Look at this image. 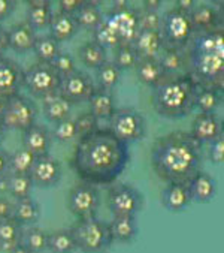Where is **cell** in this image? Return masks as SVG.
<instances>
[{
    "label": "cell",
    "instance_id": "cell-53",
    "mask_svg": "<svg viewBox=\"0 0 224 253\" xmlns=\"http://www.w3.org/2000/svg\"><path fill=\"white\" fill-rule=\"evenodd\" d=\"M142 3H144L142 8L147 9V11H151V12H158L161 5H163L161 0H144Z\"/></svg>",
    "mask_w": 224,
    "mask_h": 253
},
{
    "label": "cell",
    "instance_id": "cell-7",
    "mask_svg": "<svg viewBox=\"0 0 224 253\" xmlns=\"http://www.w3.org/2000/svg\"><path fill=\"white\" fill-rule=\"evenodd\" d=\"M106 204L114 217H136L145 206V199L136 187L120 183L109 187Z\"/></svg>",
    "mask_w": 224,
    "mask_h": 253
},
{
    "label": "cell",
    "instance_id": "cell-1",
    "mask_svg": "<svg viewBox=\"0 0 224 253\" xmlns=\"http://www.w3.org/2000/svg\"><path fill=\"white\" fill-rule=\"evenodd\" d=\"M130 161L129 144L120 141L108 127L81 136L72 156L78 177L93 186L114 184Z\"/></svg>",
    "mask_w": 224,
    "mask_h": 253
},
{
    "label": "cell",
    "instance_id": "cell-11",
    "mask_svg": "<svg viewBox=\"0 0 224 253\" xmlns=\"http://www.w3.org/2000/svg\"><path fill=\"white\" fill-rule=\"evenodd\" d=\"M68 206L71 213L78 220L96 217V213L100 206L99 189L84 181L75 184L69 192Z\"/></svg>",
    "mask_w": 224,
    "mask_h": 253
},
{
    "label": "cell",
    "instance_id": "cell-46",
    "mask_svg": "<svg viewBox=\"0 0 224 253\" xmlns=\"http://www.w3.org/2000/svg\"><path fill=\"white\" fill-rule=\"evenodd\" d=\"M75 123H76L78 138L90 135V133H93V132H96L99 129V120L88 111L78 116V119H75Z\"/></svg>",
    "mask_w": 224,
    "mask_h": 253
},
{
    "label": "cell",
    "instance_id": "cell-40",
    "mask_svg": "<svg viewBox=\"0 0 224 253\" xmlns=\"http://www.w3.org/2000/svg\"><path fill=\"white\" fill-rule=\"evenodd\" d=\"M33 183L29 175H12L9 174L6 178V192L17 199L32 198Z\"/></svg>",
    "mask_w": 224,
    "mask_h": 253
},
{
    "label": "cell",
    "instance_id": "cell-43",
    "mask_svg": "<svg viewBox=\"0 0 224 253\" xmlns=\"http://www.w3.org/2000/svg\"><path fill=\"white\" fill-rule=\"evenodd\" d=\"M93 35H94V42L96 43H99L100 46H103L106 51L108 49H117L118 46H120V41H118V38L115 36V33L112 32L103 21H102V24L93 32Z\"/></svg>",
    "mask_w": 224,
    "mask_h": 253
},
{
    "label": "cell",
    "instance_id": "cell-47",
    "mask_svg": "<svg viewBox=\"0 0 224 253\" xmlns=\"http://www.w3.org/2000/svg\"><path fill=\"white\" fill-rule=\"evenodd\" d=\"M208 159L215 165H223L224 164V133L220 135L212 142H209Z\"/></svg>",
    "mask_w": 224,
    "mask_h": 253
},
{
    "label": "cell",
    "instance_id": "cell-48",
    "mask_svg": "<svg viewBox=\"0 0 224 253\" xmlns=\"http://www.w3.org/2000/svg\"><path fill=\"white\" fill-rule=\"evenodd\" d=\"M82 3H84V0H60V2H59V8L60 9L59 11L62 14L74 17L79 11Z\"/></svg>",
    "mask_w": 224,
    "mask_h": 253
},
{
    "label": "cell",
    "instance_id": "cell-33",
    "mask_svg": "<svg viewBox=\"0 0 224 253\" xmlns=\"http://www.w3.org/2000/svg\"><path fill=\"white\" fill-rule=\"evenodd\" d=\"M78 56H79L81 63H84L90 69H97L108 60L106 49L103 46H100L99 43H96L94 41L85 42L78 49Z\"/></svg>",
    "mask_w": 224,
    "mask_h": 253
},
{
    "label": "cell",
    "instance_id": "cell-52",
    "mask_svg": "<svg viewBox=\"0 0 224 253\" xmlns=\"http://www.w3.org/2000/svg\"><path fill=\"white\" fill-rule=\"evenodd\" d=\"M196 5H197V3L194 2V0H178L175 8H178V9H181V11L190 14V12L196 8Z\"/></svg>",
    "mask_w": 224,
    "mask_h": 253
},
{
    "label": "cell",
    "instance_id": "cell-21",
    "mask_svg": "<svg viewBox=\"0 0 224 253\" xmlns=\"http://www.w3.org/2000/svg\"><path fill=\"white\" fill-rule=\"evenodd\" d=\"M132 46L135 49L138 59H158L163 49L161 35L160 32L139 30Z\"/></svg>",
    "mask_w": 224,
    "mask_h": 253
},
{
    "label": "cell",
    "instance_id": "cell-38",
    "mask_svg": "<svg viewBox=\"0 0 224 253\" xmlns=\"http://www.w3.org/2000/svg\"><path fill=\"white\" fill-rule=\"evenodd\" d=\"M21 244H24L32 253H43L48 246V232L36 225L23 228Z\"/></svg>",
    "mask_w": 224,
    "mask_h": 253
},
{
    "label": "cell",
    "instance_id": "cell-15",
    "mask_svg": "<svg viewBox=\"0 0 224 253\" xmlns=\"http://www.w3.org/2000/svg\"><path fill=\"white\" fill-rule=\"evenodd\" d=\"M24 84V69L9 57H0V97L9 99L20 93Z\"/></svg>",
    "mask_w": 224,
    "mask_h": 253
},
{
    "label": "cell",
    "instance_id": "cell-32",
    "mask_svg": "<svg viewBox=\"0 0 224 253\" xmlns=\"http://www.w3.org/2000/svg\"><path fill=\"white\" fill-rule=\"evenodd\" d=\"M158 62L166 75H184L186 74V56L184 51L172 48H163L158 56Z\"/></svg>",
    "mask_w": 224,
    "mask_h": 253
},
{
    "label": "cell",
    "instance_id": "cell-26",
    "mask_svg": "<svg viewBox=\"0 0 224 253\" xmlns=\"http://www.w3.org/2000/svg\"><path fill=\"white\" fill-rule=\"evenodd\" d=\"M108 226L112 241L123 243V244L132 243L139 232L136 217H114L108 223Z\"/></svg>",
    "mask_w": 224,
    "mask_h": 253
},
{
    "label": "cell",
    "instance_id": "cell-3",
    "mask_svg": "<svg viewBox=\"0 0 224 253\" xmlns=\"http://www.w3.org/2000/svg\"><path fill=\"white\" fill-rule=\"evenodd\" d=\"M184 56L186 75L197 87L224 91V27L194 33Z\"/></svg>",
    "mask_w": 224,
    "mask_h": 253
},
{
    "label": "cell",
    "instance_id": "cell-36",
    "mask_svg": "<svg viewBox=\"0 0 224 253\" xmlns=\"http://www.w3.org/2000/svg\"><path fill=\"white\" fill-rule=\"evenodd\" d=\"M33 53L37 57V63L51 65V62L60 53V43L57 41H54L49 35L36 36V41L33 45Z\"/></svg>",
    "mask_w": 224,
    "mask_h": 253
},
{
    "label": "cell",
    "instance_id": "cell-4",
    "mask_svg": "<svg viewBox=\"0 0 224 253\" xmlns=\"http://www.w3.org/2000/svg\"><path fill=\"white\" fill-rule=\"evenodd\" d=\"M197 85L188 75H166L152 88L151 102L154 111L163 119H181L196 111Z\"/></svg>",
    "mask_w": 224,
    "mask_h": 253
},
{
    "label": "cell",
    "instance_id": "cell-49",
    "mask_svg": "<svg viewBox=\"0 0 224 253\" xmlns=\"http://www.w3.org/2000/svg\"><path fill=\"white\" fill-rule=\"evenodd\" d=\"M9 153L0 147V183L5 181L9 175Z\"/></svg>",
    "mask_w": 224,
    "mask_h": 253
},
{
    "label": "cell",
    "instance_id": "cell-10",
    "mask_svg": "<svg viewBox=\"0 0 224 253\" xmlns=\"http://www.w3.org/2000/svg\"><path fill=\"white\" fill-rule=\"evenodd\" d=\"M37 117V107L32 99L23 96L21 93L6 99L5 111L2 116V123L5 129L20 130L24 132L30 126L36 123Z\"/></svg>",
    "mask_w": 224,
    "mask_h": 253
},
{
    "label": "cell",
    "instance_id": "cell-56",
    "mask_svg": "<svg viewBox=\"0 0 224 253\" xmlns=\"http://www.w3.org/2000/svg\"><path fill=\"white\" fill-rule=\"evenodd\" d=\"M5 135H6V129H5V126H3L2 120H0V144H2V141H3V138H5Z\"/></svg>",
    "mask_w": 224,
    "mask_h": 253
},
{
    "label": "cell",
    "instance_id": "cell-35",
    "mask_svg": "<svg viewBox=\"0 0 224 253\" xmlns=\"http://www.w3.org/2000/svg\"><path fill=\"white\" fill-rule=\"evenodd\" d=\"M121 80V71L109 60H106L100 68L96 69V88L112 91Z\"/></svg>",
    "mask_w": 224,
    "mask_h": 253
},
{
    "label": "cell",
    "instance_id": "cell-34",
    "mask_svg": "<svg viewBox=\"0 0 224 253\" xmlns=\"http://www.w3.org/2000/svg\"><path fill=\"white\" fill-rule=\"evenodd\" d=\"M46 250L49 253H75L76 244L69 229H57L48 234V246Z\"/></svg>",
    "mask_w": 224,
    "mask_h": 253
},
{
    "label": "cell",
    "instance_id": "cell-12",
    "mask_svg": "<svg viewBox=\"0 0 224 253\" xmlns=\"http://www.w3.org/2000/svg\"><path fill=\"white\" fill-rule=\"evenodd\" d=\"M103 23L115 33L120 45L132 46L139 33L138 9L132 6H127L121 11L111 9L103 15Z\"/></svg>",
    "mask_w": 224,
    "mask_h": 253
},
{
    "label": "cell",
    "instance_id": "cell-17",
    "mask_svg": "<svg viewBox=\"0 0 224 253\" xmlns=\"http://www.w3.org/2000/svg\"><path fill=\"white\" fill-rule=\"evenodd\" d=\"M190 20H191L194 33H203V32L223 29V14L220 12V9L208 3L196 5V8L190 12Z\"/></svg>",
    "mask_w": 224,
    "mask_h": 253
},
{
    "label": "cell",
    "instance_id": "cell-51",
    "mask_svg": "<svg viewBox=\"0 0 224 253\" xmlns=\"http://www.w3.org/2000/svg\"><path fill=\"white\" fill-rule=\"evenodd\" d=\"M12 213H14V202L0 196V220L12 219Z\"/></svg>",
    "mask_w": 224,
    "mask_h": 253
},
{
    "label": "cell",
    "instance_id": "cell-54",
    "mask_svg": "<svg viewBox=\"0 0 224 253\" xmlns=\"http://www.w3.org/2000/svg\"><path fill=\"white\" fill-rule=\"evenodd\" d=\"M8 49V36L6 30L0 24V57H3V53Z\"/></svg>",
    "mask_w": 224,
    "mask_h": 253
},
{
    "label": "cell",
    "instance_id": "cell-6",
    "mask_svg": "<svg viewBox=\"0 0 224 253\" xmlns=\"http://www.w3.org/2000/svg\"><path fill=\"white\" fill-rule=\"evenodd\" d=\"M160 35L163 41V48L184 51L194 35L190 14L178 8L169 9L161 17Z\"/></svg>",
    "mask_w": 224,
    "mask_h": 253
},
{
    "label": "cell",
    "instance_id": "cell-16",
    "mask_svg": "<svg viewBox=\"0 0 224 253\" xmlns=\"http://www.w3.org/2000/svg\"><path fill=\"white\" fill-rule=\"evenodd\" d=\"M223 133H224L223 120L217 114H202V113H197V116L194 117V120L191 123L190 135L197 142H200L202 145L212 142L214 139H217Z\"/></svg>",
    "mask_w": 224,
    "mask_h": 253
},
{
    "label": "cell",
    "instance_id": "cell-45",
    "mask_svg": "<svg viewBox=\"0 0 224 253\" xmlns=\"http://www.w3.org/2000/svg\"><path fill=\"white\" fill-rule=\"evenodd\" d=\"M51 66L60 77H66V75L72 74L74 71H76V65H75L74 57L68 53H62V51L51 62Z\"/></svg>",
    "mask_w": 224,
    "mask_h": 253
},
{
    "label": "cell",
    "instance_id": "cell-5",
    "mask_svg": "<svg viewBox=\"0 0 224 253\" xmlns=\"http://www.w3.org/2000/svg\"><path fill=\"white\" fill-rule=\"evenodd\" d=\"M76 250L81 253H106L114 244L108 222L97 217L76 220L71 228Z\"/></svg>",
    "mask_w": 224,
    "mask_h": 253
},
{
    "label": "cell",
    "instance_id": "cell-18",
    "mask_svg": "<svg viewBox=\"0 0 224 253\" xmlns=\"http://www.w3.org/2000/svg\"><path fill=\"white\" fill-rule=\"evenodd\" d=\"M51 139V132L45 126L37 123L23 132V147L30 151L35 158L49 155Z\"/></svg>",
    "mask_w": 224,
    "mask_h": 253
},
{
    "label": "cell",
    "instance_id": "cell-25",
    "mask_svg": "<svg viewBox=\"0 0 224 253\" xmlns=\"http://www.w3.org/2000/svg\"><path fill=\"white\" fill-rule=\"evenodd\" d=\"M135 71H136L138 80L144 85L151 87V88L157 87L166 78V74L158 59H139L135 66Z\"/></svg>",
    "mask_w": 224,
    "mask_h": 253
},
{
    "label": "cell",
    "instance_id": "cell-20",
    "mask_svg": "<svg viewBox=\"0 0 224 253\" xmlns=\"http://www.w3.org/2000/svg\"><path fill=\"white\" fill-rule=\"evenodd\" d=\"M161 204L171 213H181L191 204L187 184H167L161 190Z\"/></svg>",
    "mask_w": 224,
    "mask_h": 253
},
{
    "label": "cell",
    "instance_id": "cell-23",
    "mask_svg": "<svg viewBox=\"0 0 224 253\" xmlns=\"http://www.w3.org/2000/svg\"><path fill=\"white\" fill-rule=\"evenodd\" d=\"M52 8L49 0H29L26 23L36 32L49 27L52 18Z\"/></svg>",
    "mask_w": 224,
    "mask_h": 253
},
{
    "label": "cell",
    "instance_id": "cell-8",
    "mask_svg": "<svg viewBox=\"0 0 224 253\" xmlns=\"http://www.w3.org/2000/svg\"><path fill=\"white\" fill-rule=\"evenodd\" d=\"M120 141L130 144L145 138L147 135V120L135 108H120L115 110L109 119V127Z\"/></svg>",
    "mask_w": 224,
    "mask_h": 253
},
{
    "label": "cell",
    "instance_id": "cell-28",
    "mask_svg": "<svg viewBox=\"0 0 224 253\" xmlns=\"http://www.w3.org/2000/svg\"><path fill=\"white\" fill-rule=\"evenodd\" d=\"M40 217V209L39 204L33 198L26 199H17L14 202V213L12 219L23 228L35 226L36 222Z\"/></svg>",
    "mask_w": 224,
    "mask_h": 253
},
{
    "label": "cell",
    "instance_id": "cell-2",
    "mask_svg": "<svg viewBox=\"0 0 224 253\" xmlns=\"http://www.w3.org/2000/svg\"><path fill=\"white\" fill-rule=\"evenodd\" d=\"M202 144L186 130L161 135L151 147V167L167 184H188L202 171Z\"/></svg>",
    "mask_w": 224,
    "mask_h": 253
},
{
    "label": "cell",
    "instance_id": "cell-30",
    "mask_svg": "<svg viewBox=\"0 0 224 253\" xmlns=\"http://www.w3.org/2000/svg\"><path fill=\"white\" fill-rule=\"evenodd\" d=\"M71 108H72V105L66 99H63L60 94H54L51 97L43 99L42 111L48 122L57 125L71 117Z\"/></svg>",
    "mask_w": 224,
    "mask_h": 253
},
{
    "label": "cell",
    "instance_id": "cell-44",
    "mask_svg": "<svg viewBox=\"0 0 224 253\" xmlns=\"http://www.w3.org/2000/svg\"><path fill=\"white\" fill-rule=\"evenodd\" d=\"M138 21H139V30L160 32L161 15L158 12H151V11L141 8L138 9Z\"/></svg>",
    "mask_w": 224,
    "mask_h": 253
},
{
    "label": "cell",
    "instance_id": "cell-13",
    "mask_svg": "<svg viewBox=\"0 0 224 253\" xmlns=\"http://www.w3.org/2000/svg\"><path fill=\"white\" fill-rule=\"evenodd\" d=\"M96 90L93 78L84 71H74L72 74L62 77L59 94L66 99L71 105H78L88 102L91 94Z\"/></svg>",
    "mask_w": 224,
    "mask_h": 253
},
{
    "label": "cell",
    "instance_id": "cell-22",
    "mask_svg": "<svg viewBox=\"0 0 224 253\" xmlns=\"http://www.w3.org/2000/svg\"><path fill=\"white\" fill-rule=\"evenodd\" d=\"M187 186L191 196V202H196V204H208L217 193L215 178L205 171H200Z\"/></svg>",
    "mask_w": 224,
    "mask_h": 253
},
{
    "label": "cell",
    "instance_id": "cell-31",
    "mask_svg": "<svg viewBox=\"0 0 224 253\" xmlns=\"http://www.w3.org/2000/svg\"><path fill=\"white\" fill-rule=\"evenodd\" d=\"M23 226L14 219L0 220V252L11 253L18 244H21Z\"/></svg>",
    "mask_w": 224,
    "mask_h": 253
},
{
    "label": "cell",
    "instance_id": "cell-55",
    "mask_svg": "<svg viewBox=\"0 0 224 253\" xmlns=\"http://www.w3.org/2000/svg\"><path fill=\"white\" fill-rule=\"evenodd\" d=\"M11 253H32V252H30L24 244H18V246H17Z\"/></svg>",
    "mask_w": 224,
    "mask_h": 253
},
{
    "label": "cell",
    "instance_id": "cell-39",
    "mask_svg": "<svg viewBox=\"0 0 224 253\" xmlns=\"http://www.w3.org/2000/svg\"><path fill=\"white\" fill-rule=\"evenodd\" d=\"M36 158L27 151L24 147H20L9 156V174L12 175H29Z\"/></svg>",
    "mask_w": 224,
    "mask_h": 253
},
{
    "label": "cell",
    "instance_id": "cell-19",
    "mask_svg": "<svg viewBox=\"0 0 224 253\" xmlns=\"http://www.w3.org/2000/svg\"><path fill=\"white\" fill-rule=\"evenodd\" d=\"M6 36H8V48H11L12 51L18 54H26L33 51V45L37 35L26 21H21L11 26V29L6 30Z\"/></svg>",
    "mask_w": 224,
    "mask_h": 253
},
{
    "label": "cell",
    "instance_id": "cell-29",
    "mask_svg": "<svg viewBox=\"0 0 224 253\" xmlns=\"http://www.w3.org/2000/svg\"><path fill=\"white\" fill-rule=\"evenodd\" d=\"M78 29L94 32L103 21V14L99 8V2H91V0H84L79 11L74 15Z\"/></svg>",
    "mask_w": 224,
    "mask_h": 253
},
{
    "label": "cell",
    "instance_id": "cell-27",
    "mask_svg": "<svg viewBox=\"0 0 224 253\" xmlns=\"http://www.w3.org/2000/svg\"><path fill=\"white\" fill-rule=\"evenodd\" d=\"M90 111L97 120H109L112 114L115 113V100L111 91H105L100 88H96L91 94L90 100Z\"/></svg>",
    "mask_w": 224,
    "mask_h": 253
},
{
    "label": "cell",
    "instance_id": "cell-42",
    "mask_svg": "<svg viewBox=\"0 0 224 253\" xmlns=\"http://www.w3.org/2000/svg\"><path fill=\"white\" fill-rule=\"evenodd\" d=\"M51 138H54L59 142H69V141L78 138L75 119L69 117V119L60 122L57 125H54V129L51 132Z\"/></svg>",
    "mask_w": 224,
    "mask_h": 253
},
{
    "label": "cell",
    "instance_id": "cell-37",
    "mask_svg": "<svg viewBox=\"0 0 224 253\" xmlns=\"http://www.w3.org/2000/svg\"><path fill=\"white\" fill-rule=\"evenodd\" d=\"M223 104V91L214 88H197L196 110L202 114H215L218 107Z\"/></svg>",
    "mask_w": 224,
    "mask_h": 253
},
{
    "label": "cell",
    "instance_id": "cell-24",
    "mask_svg": "<svg viewBox=\"0 0 224 253\" xmlns=\"http://www.w3.org/2000/svg\"><path fill=\"white\" fill-rule=\"evenodd\" d=\"M48 29H49V36L54 41H57L59 43L74 39L76 36L78 30H79L75 18L71 17V15L62 14L60 11L52 14V18H51V23H49Z\"/></svg>",
    "mask_w": 224,
    "mask_h": 253
},
{
    "label": "cell",
    "instance_id": "cell-41",
    "mask_svg": "<svg viewBox=\"0 0 224 253\" xmlns=\"http://www.w3.org/2000/svg\"><path fill=\"white\" fill-rule=\"evenodd\" d=\"M114 63L121 72L123 71H129V69H135L136 63H138V56L135 53L133 46L129 45H120L117 49H114Z\"/></svg>",
    "mask_w": 224,
    "mask_h": 253
},
{
    "label": "cell",
    "instance_id": "cell-9",
    "mask_svg": "<svg viewBox=\"0 0 224 253\" xmlns=\"http://www.w3.org/2000/svg\"><path fill=\"white\" fill-rule=\"evenodd\" d=\"M62 77L54 71L48 63H35L27 71H24L23 87L37 99H46L54 94H59Z\"/></svg>",
    "mask_w": 224,
    "mask_h": 253
},
{
    "label": "cell",
    "instance_id": "cell-14",
    "mask_svg": "<svg viewBox=\"0 0 224 253\" xmlns=\"http://www.w3.org/2000/svg\"><path fill=\"white\" fill-rule=\"evenodd\" d=\"M62 175H63L62 164L49 155L36 158L32 171L29 174L33 186L42 189L57 186L62 180Z\"/></svg>",
    "mask_w": 224,
    "mask_h": 253
},
{
    "label": "cell",
    "instance_id": "cell-50",
    "mask_svg": "<svg viewBox=\"0 0 224 253\" xmlns=\"http://www.w3.org/2000/svg\"><path fill=\"white\" fill-rule=\"evenodd\" d=\"M17 3L18 2L15 0H0V23L12 15V12L17 9Z\"/></svg>",
    "mask_w": 224,
    "mask_h": 253
},
{
    "label": "cell",
    "instance_id": "cell-57",
    "mask_svg": "<svg viewBox=\"0 0 224 253\" xmlns=\"http://www.w3.org/2000/svg\"><path fill=\"white\" fill-rule=\"evenodd\" d=\"M5 105H6V99H2V97H0V119H2V116H3Z\"/></svg>",
    "mask_w": 224,
    "mask_h": 253
}]
</instances>
